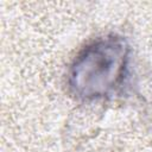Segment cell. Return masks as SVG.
Returning <instances> with one entry per match:
<instances>
[{"mask_svg": "<svg viewBox=\"0 0 152 152\" xmlns=\"http://www.w3.org/2000/svg\"><path fill=\"white\" fill-rule=\"evenodd\" d=\"M122 44L106 40L89 46L74 66V86L84 96H99L115 86L125 68Z\"/></svg>", "mask_w": 152, "mask_h": 152, "instance_id": "6da1fadb", "label": "cell"}]
</instances>
